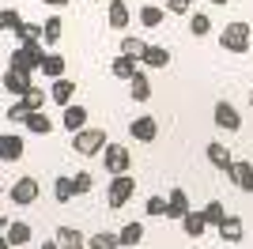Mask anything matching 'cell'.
<instances>
[{
    "label": "cell",
    "instance_id": "cell-1",
    "mask_svg": "<svg viewBox=\"0 0 253 249\" xmlns=\"http://www.w3.org/2000/svg\"><path fill=\"white\" fill-rule=\"evenodd\" d=\"M250 42H253V31H250L246 19H231L219 31V45L227 53H250Z\"/></svg>",
    "mask_w": 253,
    "mask_h": 249
},
{
    "label": "cell",
    "instance_id": "cell-2",
    "mask_svg": "<svg viewBox=\"0 0 253 249\" xmlns=\"http://www.w3.org/2000/svg\"><path fill=\"white\" fill-rule=\"evenodd\" d=\"M42 57H45V49L38 45V42H19V49H11V64L8 68H15V72H23V76H34L38 64H42Z\"/></svg>",
    "mask_w": 253,
    "mask_h": 249
},
{
    "label": "cell",
    "instance_id": "cell-3",
    "mask_svg": "<svg viewBox=\"0 0 253 249\" xmlns=\"http://www.w3.org/2000/svg\"><path fill=\"white\" fill-rule=\"evenodd\" d=\"M106 144H110V136H106V128H98V124H84L80 132H72L76 155H98Z\"/></svg>",
    "mask_w": 253,
    "mask_h": 249
},
{
    "label": "cell",
    "instance_id": "cell-4",
    "mask_svg": "<svg viewBox=\"0 0 253 249\" xmlns=\"http://www.w3.org/2000/svg\"><path fill=\"white\" fill-rule=\"evenodd\" d=\"M132 193H136V181L128 174H114L110 177V189H106V204L110 208H125L128 200H132Z\"/></svg>",
    "mask_w": 253,
    "mask_h": 249
},
{
    "label": "cell",
    "instance_id": "cell-5",
    "mask_svg": "<svg viewBox=\"0 0 253 249\" xmlns=\"http://www.w3.org/2000/svg\"><path fill=\"white\" fill-rule=\"evenodd\" d=\"M102 166H106V174H110V177H114V174H128V166H132L128 147L125 144H106L102 147Z\"/></svg>",
    "mask_w": 253,
    "mask_h": 249
},
{
    "label": "cell",
    "instance_id": "cell-6",
    "mask_svg": "<svg viewBox=\"0 0 253 249\" xmlns=\"http://www.w3.org/2000/svg\"><path fill=\"white\" fill-rule=\"evenodd\" d=\"M211 117H215V124H219L223 132H238V128H242V114H238V110H234V102H227V98H219V102H215Z\"/></svg>",
    "mask_w": 253,
    "mask_h": 249
},
{
    "label": "cell",
    "instance_id": "cell-7",
    "mask_svg": "<svg viewBox=\"0 0 253 249\" xmlns=\"http://www.w3.org/2000/svg\"><path fill=\"white\" fill-rule=\"evenodd\" d=\"M227 177H231V185H234V189L253 193V163H246V159H231V166H227Z\"/></svg>",
    "mask_w": 253,
    "mask_h": 249
},
{
    "label": "cell",
    "instance_id": "cell-8",
    "mask_svg": "<svg viewBox=\"0 0 253 249\" xmlns=\"http://www.w3.org/2000/svg\"><path fill=\"white\" fill-rule=\"evenodd\" d=\"M27 151V140L19 132H0V163H19Z\"/></svg>",
    "mask_w": 253,
    "mask_h": 249
},
{
    "label": "cell",
    "instance_id": "cell-9",
    "mask_svg": "<svg viewBox=\"0 0 253 249\" xmlns=\"http://www.w3.org/2000/svg\"><path fill=\"white\" fill-rule=\"evenodd\" d=\"M38 193H42V189H38V181H34V177H19V181H15V185H11V204H19V208H31L34 200H38Z\"/></svg>",
    "mask_w": 253,
    "mask_h": 249
},
{
    "label": "cell",
    "instance_id": "cell-10",
    "mask_svg": "<svg viewBox=\"0 0 253 249\" xmlns=\"http://www.w3.org/2000/svg\"><path fill=\"white\" fill-rule=\"evenodd\" d=\"M38 72L45 76V80H61L64 72H68V61H64L57 49H45V57H42V64H38Z\"/></svg>",
    "mask_w": 253,
    "mask_h": 249
},
{
    "label": "cell",
    "instance_id": "cell-11",
    "mask_svg": "<svg viewBox=\"0 0 253 249\" xmlns=\"http://www.w3.org/2000/svg\"><path fill=\"white\" fill-rule=\"evenodd\" d=\"M61 110H64L61 124L68 128V132H80V128L87 124V117H91V114H87V106H80V102H68V106H61Z\"/></svg>",
    "mask_w": 253,
    "mask_h": 249
},
{
    "label": "cell",
    "instance_id": "cell-12",
    "mask_svg": "<svg viewBox=\"0 0 253 249\" xmlns=\"http://www.w3.org/2000/svg\"><path fill=\"white\" fill-rule=\"evenodd\" d=\"M170 64V49L167 45H144V53H140V68H167Z\"/></svg>",
    "mask_w": 253,
    "mask_h": 249
},
{
    "label": "cell",
    "instance_id": "cell-13",
    "mask_svg": "<svg viewBox=\"0 0 253 249\" xmlns=\"http://www.w3.org/2000/svg\"><path fill=\"white\" fill-rule=\"evenodd\" d=\"M128 94H132V102H148L151 98V76L148 68H136L132 80H128Z\"/></svg>",
    "mask_w": 253,
    "mask_h": 249
},
{
    "label": "cell",
    "instance_id": "cell-14",
    "mask_svg": "<svg viewBox=\"0 0 253 249\" xmlns=\"http://www.w3.org/2000/svg\"><path fill=\"white\" fill-rule=\"evenodd\" d=\"M128 132H132V140H140V144H151L159 136V121L155 117H136V121L128 124Z\"/></svg>",
    "mask_w": 253,
    "mask_h": 249
},
{
    "label": "cell",
    "instance_id": "cell-15",
    "mask_svg": "<svg viewBox=\"0 0 253 249\" xmlns=\"http://www.w3.org/2000/svg\"><path fill=\"white\" fill-rule=\"evenodd\" d=\"M215 230H219V238H223V242H231V246H234V242H242V238H246L242 215H223V223H219Z\"/></svg>",
    "mask_w": 253,
    "mask_h": 249
},
{
    "label": "cell",
    "instance_id": "cell-16",
    "mask_svg": "<svg viewBox=\"0 0 253 249\" xmlns=\"http://www.w3.org/2000/svg\"><path fill=\"white\" fill-rule=\"evenodd\" d=\"M106 23L114 27V31H125L128 23H132V11H128L125 0H110V11H106Z\"/></svg>",
    "mask_w": 253,
    "mask_h": 249
},
{
    "label": "cell",
    "instance_id": "cell-17",
    "mask_svg": "<svg viewBox=\"0 0 253 249\" xmlns=\"http://www.w3.org/2000/svg\"><path fill=\"white\" fill-rule=\"evenodd\" d=\"M185 211H189V193L178 185V189H174V193L167 197V219H181Z\"/></svg>",
    "mask_w": 253,
    "mask_h": 249
},
{
    "label": "cell",
    "instance_id": "cell-18",
    "mask_svg": "<svg viewBox=\"0 0 253 249\" xmlns=\"http://www.w3.org/2000/svg\"><path fill=\"white\" fill-rule=\"evenodd\" d=\"M49 98H53L57 106H68V102L76 98V80H64V76H61V80H53Z\"/></svg>",
    "mask_w": 253,
    "mask_h": 249
},
{
    "label": "cell",
    "instance_id": "cell-19",
    "mask_svg": "<svg viewBox=\"0 0 253 249\" xmlns=\"http://www.w3.org/2000/svg\"><path fill=\"white\" fill-rule=\"evenodd\" d=\"M31 76H23V72H15V68H8V72H4V91H8V94H19V98H23V94H27V91H31Z\"/></svg>",
    "mask_w": 253,
    "mask_h": 249
},
{
    "label": "cell",
    "instance_id": "cell-20",
    "mask_svg": "<svg viewBox=\"0 0 253 249\" xmlns=\"http://www.w3.org/2000/svg\"><path fill=\"white\" fill-rule=\"evenodd\" d=\"M136 68H140V61H136V57H128V53H117L114 61H110V72H114L117 80H132Z\"/></svg>",
    "mask_w": 253,
    "mask_h": 249
},
{
    "label": "cell",
    "instance_id": "cell-21",
    "mask_svg": "<svg viewBox=\"0 0 253 249\" xmlns=\"http://www.w3.org/2000/svg\"><path fill=\"white\" fill-rule=\"evenodd\" d=\"M4 238H8L11 246H27V242H31V223H23V219H11L8 227H4Z\"/></svg>",
    "mask_w": 253,
    "mask_h": 249
},
{
    "label": "cell",
    "instance_id": "cell-22",
    "mask_svg": "<svg viewBox=\"0 0 253 249\" xmlns=\"http://www.w3.org/2000/svg\"><path fill=\"white\" fill-rule=\"evenodd\" d=\"M57 246L61 249H87V238L76 227H57Z\"/></svg>",
    "mask_w": 253,
    "mask_h": 249
},
{
    "label": "cell",
    "instance_id": "cell-23",
    "mask_svg": "<svg viewBox=\"0 0 253 249\" xmlns=\"http://www.w3.org/2000/svg\"><path fill=\"white\" fill-rule=\"evenodd\" d=\"M136 19H140V27L155 31V27H163V19H167V8H159V4H144Z\"/></svg>",
    "mask_w": 253,
    "mask_h": 249
},
{
    "label": "cell",
    "instance_id": "cell-24",
    "mask_svg": "<svg viewBox=\"0 0 253 249\" xmlns=\"http://www.w3.org/2000/svg\"><path fill=\"white\" fill-rule=\"evenodd\" d=\"M181 227H185L189 238H201L204 230H208V219H204L201 211H185V215H181Z\"/></svg>",
    "mask_w": 253,
    "mask_h": 249
},
{
    "label": "cell",
    "instance_id": "cell-25",
    "mask_svg": "<svg viewBox=\"0 0 253 249\" xmlns=\"http://www.w3.org/2000/svg\"><path fill=\"white\" fill-rule=\"evenodd\" d=\"M231 159H234V155L219 144V140H211V144H208V163L215 166V170H227V166H231Z\"/></svg>",
    "mask_w": 253,
    "mask_h": 249
},
{
    "label": "cell",
    "instance_id": "cell-26",
    "mask_svg": "<svg viewBox=\"0 0 253 249\" xmlns=\"http://www.w3.org/2000/svg\"><path fill=\"white\" fill-rule=\"evenodd\" d=\"M23 124H27V128H31L34 136H45V132H53V121H49V117L42 114V110H31Z\"/></svg>",
    "mask_w": 253,
    "mask_h": 249
},
{
    "label": "cell",
    "instance_id": "cell-27",
    "mask_svg": "<svg viewBox=\"0 0 253 249\" xmlns=\"http://www.w3.org/2000/svg\"><path fill=\"white\" fill-rule=\"evenodd\" d=\"M61 31H64L61 15H49V19L42 23V42L45 45H57V42H61Z\"/></svg>",
    "mask_w": 253,
    "mask_h": 249
},
{
    "label": "cell",
    "instance_id": "cell-28",
    "mask_svg": "<svg viewBox=\"0 0 253 249\" xmlns=\"http://www.w3.org/2000/svg\"><path fill=\"white\" fill-rule=\"evenodd\" d=\"M117 246H121L117 230H98V234H91V242H87V249H117Z\"/></svg>",
    "mask_w": 253,
    "mask_h": 249
},
{
    "label": "cell",
    "instance_id": "cell-29",
    "mask_svg": "<svg viewBox=\"0 0 253 249\" xmlns=\"http://www.w3.org/2000/svg\"><path fill=\"white\" fill-rule=\"evenodd\" d=\"M117 238H121V246H140L144 242V223H125L117 230Z\"/></svg>",
    "mask_w": 253,
    "mask_h": 249
},
{
    "label": "cell",
    "instance_id": "cell-30",
    "mask_svg": "<svg viewBox=\"0 0 253 249\" xmlns=\"http://www.w3.org/2000/svg\"><path fill=\"white\" fill-rule=\"evenodd\" d=\"M201 215L208 219V227H219V223H223V215H227V208H223L219 200H208V204L201 208Z\"/></svg>",
    "mask_w": 253,
    "mask_h": 249
},
{
    "label": "cell",
    "instance_id": "cell-31",
    "mask_svg": "<svg viewBox=\"0 0 253 249\" xmlns=\"http://www.w3.org/2000/svg\"><path fill=\"white\" fill-rule=\"evenodd\" d=\"M11 34H15L19 42H38V38H42V27H38V23H27V19H19V27H15Z\"/></svg>",
    "mask_w": 253,
    "mask_h": 249
},
{
    "label": "cell",
    "instance_id": "cell-32",
    "mask_svg": "<svg viewBox=\"0 0 253 249\" xmlns=\"http://www.w3.org/2000/svg\"><path fill=\"white\" fill-rule=\"evenodd\" d=\"M53 197L61 200V204H68V200L76 197V185H72V177H57V181H53Z\"/></svg>",
    "mask_w": 253,
    "mask_h": 249
},
{
    "label": "cell",
    "instance_id": "cell-33",
    "mask_svg": "<svg viewBox=\"0 0 253 249\" xmlns=\"http://www.w3.org/2000/svg\"><path fill=\"white\" fill-rule=\"evenodd\" d=\"M189 31L197 34V38H204V34L211 31V19L204 15V11H189Z\"/></svg>",
    "mask_w": 253,
    "mask_h": 249
},
{
    "label": "cell",
    "instance_id": "cell-34",
    "mask_svg": "<svg viewBox=\"0 0 253 249\" xmlns=\"http://www.w3.org/2000/svg\"><path fill=\"white\" fill-rule=\"evenodd\" d=\"M23 106H27V110H42V106H45V91L31 83V91L23 94Z\"/></svg>",
    "mask_w": 253,
    "mask_h": 249
},
{
    "label": "cell",
    "instance_id": "cell-35",
    "mask_svg": "<svg viewBox=\"0 0 253 249\" xmlns=\"http://www.w3.org/2000/svg\"><path fill=\"white\" fill-rule=\"evenodd\" d=\"M144 45H148V42H144V38H132V34H128V38H121V53L136 57V61H140V53H144Z\"/></svg>",
    "mask_w": 253,
    "mask_h": 249
},
{
    "label": "cell",
    "instance_id": "cell-36",
    "mask_svg": "<svg viewBox=\"0 0 253 249\" xmlns=\"http://www.w3.org/2000/svg\"><path fill=\"white\" fill-rule=\"evenodd\" d=\"M19 11L15 8H0V31H15V27H19Z\"/></svg>",
    "mask_w": 253,
    "mask_h": 249
},
{
    "label": "cell",
    "instance_id": "cell-37",
    "mask_svg": "<svg viewBox=\"0 0 253 249\" xmlns=\"http://www.w3.org/2000/svg\"><path fill=\"white\" fill-rule=\"evenodd\" d=\"M72 185H76V197H84V193H91V189H95V177H91V174H76Z\"/></svg>",
    "mask_w": 253,
    "mask_h": 249
},
{
    "label": "cell",
    "instance_id": "cell-38",
    "mask_svg": "<svg viewBox=\"0 0 253 249\" xmlns=\"http://www.w3.org/2000/svg\"><path fill=\"white\" fill-rule=\"evenodd\" d=\"M144 211H148V215H167V197H148Z\"/></svg>",
    "mask_w": 253,
    "mask_h": 249
},
{
    "label": "cell",
    "instance_id": "cell-39",
    "mask_svg": "<svg viewBox=\"0 0 253 249\" xmlns=\"http://www.w3.org/2000/svg\"><path fill=\"white\" fill-rule=\"evenodd\" d=\"M167 11H174V15H189L193 0H167Z\"/></svg>",
    "mask_w": 253,
    "mask_h": 249
},
{
    "label": "cell",
    "instance_id": "cell-40",
    "mask_svg": "<svg viewBox=\"0 0 253 249\" xmlns=\"http://www.w3.org/2000/svg\"><path fill=\"white\" fill-rule=\"evenodd\" d=\"M27 114H31V110L23 106V98H19L15 106H8V121H15V124H19V121H27Z\"/></svg>",
    "mask_w": 253,
    "mask_h": 249
},
{
    "label": "cell",
    "instance_id": "cell-41",
    "mask_svg": "<svg viewBox=\"0 0 253 249\" xmlns=\"http://www.w3.org/2000/svg\"><path fill=\"white\" fill-rule=\"evenodd\" d=\"M38 249H61V246H57V238H49V242H42Z\"/></svg>",
    "mask_w": 253,
    "mask_h": 249
},
{
    "label": "cell",
    "instance_id": "cell-42",
    "mask_svg": "<svg viewBox=\"0 0 253 249\" xmlns=\"http://www.w3.org/2000/svg\"><path fill=\"white\" fill-rule=\"evenodd\" d=\"M45 4H49V8H64V4H68V0H45Z\"/></svg>",
    "mask_w": 253,
    "mask_h": 249
},
{
    "label": "cell",
    "instance_id": "cell-43",
    "mask_svg": "<svg viewBox=\"0 0 253 249\" xmlns=\"http://www.w3.org/2000/svg\"><path fill=\"white\" fill-rule=\"evenodd\" d=\"M0 249H11V242H8V238H4V234H0Z\"/></svg>",
    "mask_w": 253,
    "mask_h": 249
},
{
    "label": "cell",
    "instance_id": "cell-44",
    "mask_svg": "<svg viewBox=\"0 0 253 249\" xmlns=\"http://www.w3.org/2000/svg\"><path fill=\"white\" fill-rule=\"evenodd\" d=\"M4 227H8V219H4V215H0V234H4Z\"/></svg>",
    "mask_w": 253,
    "mask_h": 249
},
{
    "label": "cell",
    "instance_id": "cell-45",
    "mask_svg": "<svg viewBox=\"0 0 253 249\" xmlns=\"http://www.w3.org/2000/svg\"><path fill=\"white\" fill-rule=\"evenodd\" d=\"M208 4H215V8H223V4H227V0H208Z\"/></svg>",
    "mask_w": 253,
    "mask_h": 249
}]
</instances>
